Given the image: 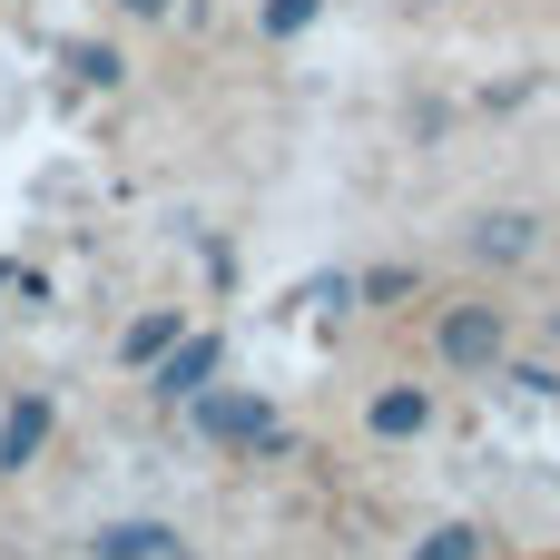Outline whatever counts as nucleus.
Listing matches in <instances>:
<instances>
[{"label": "nucleus", "mask_w": 560, "mask_h": 560, "mask_svg": "<svg viewBox=\"0 0 560 560\" xmlns=\"http://www.w3.org/2000/svg\"><path fill=\"white\" fill-rule=\"evenodd\" d=\"M433 354H443L453 374H492V364L512 354V315L482 305V295H472V305H443V315H433Z\"/></svg>", "instance_id": "f257e3e1"}, {"label": "nucleus", "mask_w": 560, "mask_h": 560, "mask_svg": "<svg viewBox=\"0 0 560 560\" xmlns=\"http://www.w3.org/2000/svg\"><path fill=\"white\" fill-rule=\"evenodd\" d=\"M207 374H217V335H177V345L158 354L148 394H158V404H197V394H207Z\"/></svg>", "instance_id": "f03ea898"}, {"label": "nucleus", "mask_w": 560, "mask_h": 560, "mask_svg": "<svg viewBox=\"0 0 560 560\" xmlns=\"http://www.w3.org/2000/svg\"><path fill=\"white\" fill-rule=\"evenodd\" d=\"M197 423H207L217 443H266V453H285V423H276L266 404H246V394H217V404H197Z\"/></svg>", "instance_id": "7ed1b4c3"}, {"label": "nucleus", "mask_w": 560, "mask_h": 560, "mask_svg": "<svg viewBox=\"0 0 560 560\" xmlns=\"http://www.w3.org/2000/svg\"><path fill=\"white\" fill-rule=\"evenodd\" d=\"M89 560H187V541L167 522H98L89 532Z\"/></svg>", "instance_id": "20e7f679"}, {"label": "nucleus", "mask_w": 560, "mask_h": 560, "mask_svg": "<svg viewBox=\"0 0 560 560\" xmlns=\"http://www.w3.org/2000/svg\"><path fill=\"white\" fill-rule=\"evenodd\" d=\"M364 423H374V443H413V433H433V394L423 384H384L364 404Z\"/></svg>", "instance_id": "39448f33"}, {"label": "nucleus", "mask_w": 560, "mask_h": 560, "mask_svg": "<svg viewBox=\"0 0 560 560\" xmlns=\"http://www.w3.org/2000/svg\"><path fill=\"white\" fill-rule=\"evenodd\" d=\"M49 423H59V413H49V394H20V404L0 413V472H30V463H39V443H49Z\"/></svg>", "instance_id": "423d86ee"}, {"label": "nucleus", "mask_w": 560, "mask_h": 560, "mask_svg": "<svg viewBox=\"0 0 560 560\" xmlns=\"http://www.w3.org/2000/svg\"><path fill=\"white\" fill-rule=\"evenodd\" d=\"M472 256H492V266L532 256V217H482V226H472Z\"/></svg>", "instance_id": "0eeeda50"}, {"label": "nucleus", "mask_w": 560, "mask_h": 560, "mask_svg": "<svg viewBox=\"0 0 560 560\" xmlns=\"http://www.w3.org/2000/svg\"><path fill=\"white\" fill-rule=\"evenodd\" d=\"M404 560H482V522H443V532H423Z\"/></svg>", "instance_id": "6e6552de"}, {"label": "nucleus", "mask_w": 560, "mask_h": 560, "mask_svg": "<svg viewBox=\"0 0 560 560\" xmlns=\"http://www.w3.org/2000/svg\"><path fill=\"white\" fill-rule=\"evenodd\" d=\"M167 345H177V315H167V305H158V315H138V325H128V364H158V354H167Z\"/></svg>", "instance_id": "1a4fd4ad"}, {"label": "nucleus", "mask_w": 560, "mask_h": 560, "mask_svg": "<svg viewBox=\"0 0 560 560\" xmlns=\"http://www.w3.org/2000/svg\"><path fill=\"white\" fill-rule=\"evenodd\" d=\"M354 295H374V305H394V295H413V266H374V276H354Z\"/></svg>", "instance_id": "9d476101"}, {"label": "nucleus", "mask_w": 560, "mask_h": 560, "mask_svg": "<svg viewBox=\"0 0 560 560\" xmlns=\"http://www.w3.org/2000/svg\"><path fill=\"white\" fill-rule=\"evenodd\" d=\"M305 10H315V0H276V10H266V30H305Z\"/></svg>", "instance_id": "9b49d317"}, {"label": "nucleus", "mask_w": 560, "mask_h": 560, "mask_svg": "<svg viewBox=\"0 0 560 560\" xmlns=\"http://www.w3.org/2000/svg\"><path fill=\"white\" fill-rule=\"evenodd\" d=\"M128 10H167V0H128Z\"/></svg>", "instance_id": "f8f14e48"}]
</instances>
